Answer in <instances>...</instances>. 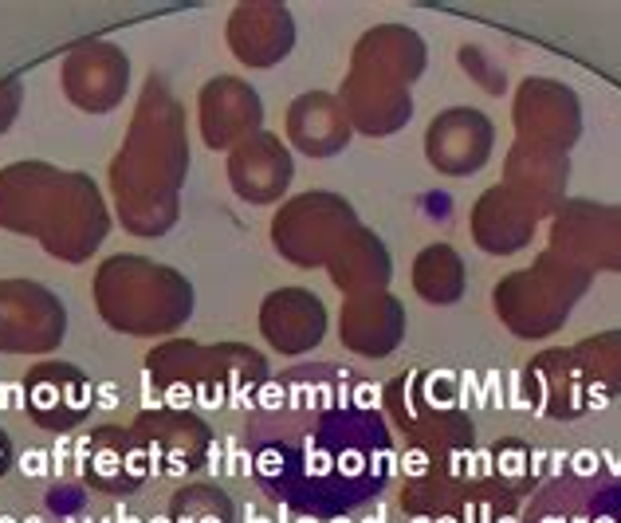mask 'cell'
I'll return each mask as SVG.
<instances>
[{
    "instance_id": "obj_1",
    "label": "cell",
    "mask_w": 621,
    "mask_h": 523,
    "mask_svg": "<svg viewBox=\"0 0 621 523\" xmlns=\"http://www.w3.org/2000/svg\"><path fill=\"white\" fill-rule=\"evenodd\" d=\"M51 452H44V449H28L24 456H20V468H24V476H48V468H51Z\"/></svg>"
},
{
    "instance_id": "obj_2",
    "label": "cell",
    "mask_w": 621,
    "mask_h": 523,
    "mask_svg": "<svg viewBox=\"0 0 621 523\" xmlns=\"http://www.w3.org/2000/svg\"><path fill=\"white\" fill-rule=\"evenodd\" d=\"M570 461H574V472H578V476H594L597 472V456H594V452L582 449V452H574Z\"/></svg>"
},
{
    "instance_id": "obj_3",
    "label": "cell",
    "mask_w": 621,
    "mask_h": 523,
    "mask_svg": "<svg viewBox=\"0 0 621 523\" xmlns=\"http://www.w3.org/2000/svg\"><path fill=\"white\" fill-rule=\"evenodd\" d=\"M20 386H16V382H4V386H0V409H20Z\"/></svg>"
},
{
    "instance_id": "obj_4",
    "label": "cell",
    "mask_w": 621,
    "mask_h": 523,
    "mask_svg": "<svg viewBox=\"0 0 621 523\" xmlns=\"http://www.w3.org/2000/svg\"><path fill=\"white\" fill-rule=\"evenodd\" d=\"M98 405H102V409H114V405H118V386H114V382H102V386H98Z\"/></svg>"
},
{
    "instance_id": "obj_5",
    "label": "cell",
    "mask_w": 621,
    "mask_h": 523,
    "mask_svg": "<svg viewBox=\"0 0 621 523\" xmlns=\"http://www.w3.org/2000/svg\"><path fill=\"white\" fill-rule=\"evenodd\" d=\"M189 402H193V398H189V389H181V386L170 389V405H189Z\"/></svg>"
},
{
    "instance_id": "obj_6",
    "label": "cell",
    "mask_w": 621,
    "mask_h": 523,
    "mask_svg": "<svg viewBox=\"0 0 621 523\" xmlns=\"http://www.w3.org/2000/svg\"><path fill=\"white\" fill-rule=\"evenodd\" d=\"M244 523H271V520H264V515H260V511L248 504V508H244Z\"/></svg>"
},
{
    "instance_id": "obj_7",
    "label": "cell",
    "mask_w": 621,
    "mask_h": 523,
    "mask_svg": "<svg viewBox=\"0 0 621 523\" xmlns=\"http://www.w3.org/2000/svg\"><path fill=\"white\" fill-rule=\"evenodd\" d=\"M366 523H386V508H378L374 511V520H366Z\"/></svg>"
},
{
    "instance_id": "obj_8",
    "label": "cell",
    "mask_w": 621,
    "mask_h": 523,
    "mask_svg": "<svg viewBox=\"0 0 621 523\" xmlns=\"http://www.w3.org/2000/svg\"><path fill=\"white\" fill-rule=\"evenodd\" d=\"M0 523H20L16 515H8V511H0Z\"/></svg>"
},
{
    "instance_id": "obj_9",
    "label": "cell",
    "mask_w": 621,
    "mask_h": 523,
    "mask_svg": "<svg viewBox=\"0 0 621 523\" xmlns=\"http://www.w3.org/2000/svg\"><path fill=\"white\" fill-rule=\"evenodd\" d=\"M150 523H173V520H170V515H154Z\"/></svg>"
},
{
    "instance_id": "obj_10",
    "label": "cell",
    "mask_w": 621,
    "mask_h": 523,
    "mask_svg": "<svg viewBox=\"0 0 621 523\" xmlns=\"http://www.w3.org/2000/svg\"><path fill=\"white\" fill-rule=\"evenodd\" d=\"M20 523H44V520H39V515H28V520H20Z\"/></svg>"
},
{
    "instance_id": "obj_11",
    "label": "cell",
    "mask_w": 621,
    "mask_h": 523,
    "mask_svg": "<svg viewBox=\"0 0 621 523\" xmlns=\"http://www.w3.org/2000/svg\"><path fill=\"white\" fill-rule=\"evenodd\" d=\"M299 523H315V520H307V515H303V520H299Z\"/></svg>"
},
{
    "instance_id": "obj_12",
    "label": "cell",
    "mask_w": 621,
    "mask_h": 523,
    "mask_svg": "<svg viewBox=\"0 0 621 523\" xmlns=\"http://www.w3.org/2000/svg\"><path fill=\"white\" fill-rule=\"evenodd\" d=\"M413 523H429V520H413Z\"/></svg>"
},
{
    "instance_id": "obj_13",
    "label": "cell",
    "mask_w": 621,
    "mask_h": 523,
    "mask_svg": "<svg viewBox=\"0 0 621 523\" xmlns=\"http://www.w3.org/2000/svg\"><path fill=\"white\" fill-rule=\"evenodd\" d=\"M98 523H110V520H98Z\"/></svg>"
},
{
    "instance_id": "obj_14",
    "label": "cell",
    "mask_w": 621,
    "mask_h": 523,
    "mask_svg": "<svg viewBox=\"0 0 621 523\" xmlns=\"http://www.w3.org/2000/svg\"><path fill=\"white\" fill-rule=\"evenodd\" d=\"M334 523H346V520H334Z\"/></svg>"
}]
</instances>
